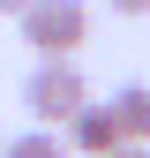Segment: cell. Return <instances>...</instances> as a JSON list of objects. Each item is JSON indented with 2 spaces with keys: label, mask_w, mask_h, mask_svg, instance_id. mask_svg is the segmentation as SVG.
I'll list each match as a JSON object with an SVG mask.
<instances>
[{
  "label": "cell",
  "mask_w": 150,
  "mask_h": 158,
  "mask_svg": "<svg viewBox=\"0 0 150 158\" xmlns=\"http://www.w3.org/2000/svg\"><path fill=\"white\" fill-rule=\"evenodd\" d=\"M83 106H90V83H83V68H75V60H38V68H30V83H23L30 128H68Z\"/></svg>",
  "instance_id": "cell-1"
},
{
  "label": "cell",
  "mask_w": 150,
  "mask_h": 158,
  "mask_svg": "<svg viewBox=\"0 0 150 158\" xmlns=\"http://www.w3.org/2000/svg\"><path fill=\"white\" fill-rule=\"evenodd\" d=\"M15 30H23V45L38 60H75V45L90 38V8L83 0H30L15 15Z\"/></svg>",
  "instance_id": "cell-2"
},
{
  "label": "cell",
  "mask_w": 150,
  "mask_h": 158,
  "mask_svg": "<svg viewBox=\"0 0 150 158\" xmlns=\"http://www.w3.org/2000/svg\"><path fill=\"white\" fill-rule=\"evenodd\" d=\"M68 151H83V158H112L120 151V128H112V106H83L68 121V135H60Z\"/></svg>",
  "instance_id": "cell-3"
},
{
  "label": "cell",
  "mask_w": 150,
  "mask_h": 158,
  "mask_svg": "<svg viewBox=\"0 0 150 158\" xmlns=\"http://www.w3.org/2000/svg\"><path fill=\"white\" fill-rule=\"evenodd\" d=\"M112 128H120V143H150V83L112 90Z\"/></svg>",
  "instance_id": "cell-4"
},
{
  "label": "cell",
  "mask_w": 150,
  "mask_h": 158,
  "mask_svg": "<svg viewBox=\"0 0 150 158\" xmlns=\"http://www.w3.org/2000/svg\"><path fill=\"white\" fill-rule=\"evenodd\" d=\"M0 158H75L60 143V128H23V135H0Z\"/></svg>",
  "instance_id": "cell-5"
},
{
  "label": "cell",
  "mask_w": 150,
  "mask_h": 158,
  "mask_svg": "<svg viewBox=\"0 0 150 158\" xmlns=\"http://www.w3.org/2000/svg\"><path fill=\"white\" fill-rule=\"evenodd\" d=\"M112 15H150V0H105Z\"/></svg>",
  "instance_id": "cell-6"
},
{
  "label": "cell",
  "mask_w": 150,
  "mask_h": 158,
  "mask_svg": "<svg viewBox=\"0 0 150 158\" xmlns=\"http://www.w3.org/2000/svg\"><path fill=\"white\" fill-rule=\"evenodd\" d=\"M112 158H150V143H120V151H112Z\"/></svg>",
  "instance_id": "cell-7"
},
{
  "label": "cell",
  "mask_w": 150,
  "mask_h": 158,
  "mask_svg": "<svg viewBox=\"0 0 150 158\" xmlns=\"http://www.w3.org/2000/svg\"><path fill=\"white\" fill-rule=\"evenodd\" d=\"M23 8H30V0H0V15H23Z\"/></svg>",
  "instance_id": "cell-8"
}]
</instances>
